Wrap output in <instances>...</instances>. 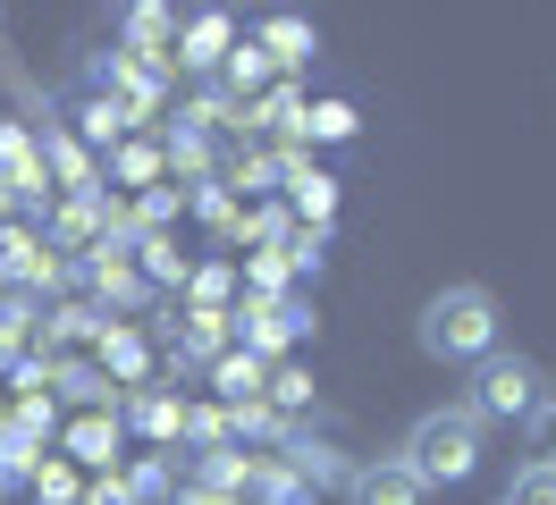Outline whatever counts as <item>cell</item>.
<instances>
[{
  "instance_id": "cell-1",
  "label": "cell",
  "mask_w": 556,
  "mask_h": 505,
  "mask_svg": "<svg viewBox=\"0 0 556 505\" xmlns=\"http://www.w3.org/2000/svg\"><path fill=\"white\" fill-rule=\"evenodd\" d=\"M481 421L464 413V404H439V413H421L414 430H405V446H396V464L414 471L421 489H464L472 471H481Z\"/></svg>"
},
{
  "instance_id": "cell-2",
  "label": "cell",
  "mask_w": 556,
  "mask_h": 505,
  "mask_svg": "<svg viewBox=\"0 0 556 505\" xmlns=\"http://www.w3.org/2000/svg\"><path fill=\"white\" fill-rule=\"evenodd\" d=\"M421 354L430 363H489L497 354V295L489 287H447L421 303Z\"/></svg>"
},
{
  "instance_id": "cell-3",
  "label": "cell",
  "mask_w": 556,
  "mask_h": 505,
  "mask_svg": "<svg viewBox=\"0 0 556 505\" xmlns=\"http://www.w3.org/2000/svg\"><path fill=\"white\" fill-rule=\"evenodd\" d=\"M540 396H548V379H540V363L531 354H489V363H472V388H464V413L472 421H506V430H531V413H540Z\"/></svg>"
},
{
  "instance_id": "cell-4",
  "label": "cell",
  "mask_w": 556,
  "mask_h": 505,
  "mask_svg": "<svg viewBox=\"0 0 556 505\" xmlns=\"http://www.w3.org/2000/svg\"><path fill=\"white\" fill-rule=\"evenodd\" d=\"M421 497H430V489H421L396 455H371V464H354V480H346V505H421Z\"/></svg>"
},
{
  "instance_id": "cell-5",
  "label": "cell",
  "mask_w": 556,
  "mask_h": 505,
  "mask_svg": "<svg viewBox=\"0 0 556 505\" xmlns=\"http://www.w3.org/2000/svg\"><path fill=\"white\" fill-rule=\"evenodd\" d=\"M304 329H313V312H304L295 295H278V303H253V312H244V345H253V354H278L287 337H304Z\"/></svg>"
},
{
  "instance_id": "cell-6",
  "label": "cell",
  "mask_w": 556,
  "mask_h": 505,
  "mask_svg": "<svg viewBox=\"0 0 556 505\" xmlns=\"http://www.w3.org/2000/svg\"><path fill=\"white\" fill-rule=\"evenodd\" d=\"M228 42H237V17H228V9H203V17H186V34H177V67H219Z\"/></svg>"
},
{
  "instance_id": "cell-7",
  "label": "cell",
  "mask_w": 556,
  "mask_h": 505,
  "mask_svg": "<svg viewBox=\"0 0 556 505\" xmlns=\"http://www.w3.org/2000/svg\"><path fill=\"white\" fill-rule=\"evenodd\" d=\"M253 42H262V60L304 67V60H313V17H295V9H270V17L253 26Z\"/></svg>"
},
{
  "instance_id": "cell-8",
  "label": "cell",
  "mask_w": 556,
  "mask_h": 505,
  "mask_svg": "<svg viewBox=\"0 0 556 505\" xmlns=\"http://www.w3.org/2000/svg\"><path fill=\"white\" fill-rule=\"evenodd\" d=\"M0 194H42V143L26 127H0Z\"/></svg>"
},
{
  "instance_id": "cell-9",
  "label": "cell",
  "mask_w": 556,
  "mask_h": 505,
  "mask_svg": "<svg viewBox=\"0 0 556 505\" xmlns=\"http://www.w3.org/2000/svg\"><path fill=\"white\" fill-rule=\"evenodd\" d=\"M118 421H127V430H143V438H177V430H186V404L161 396V388H136V396L118 404Z\"/></svg>"
},
{
  "instance_id": "cell-10",
  "label": "cell",
  "mask_w": 556,
  "mask_h": 505,
  "mask_svg": "<svg viewBox=\"0 0 556 505\" xmlns=\"http://www.w3.org/2000/svg\"><path fill=\"white\" fill-rule=\"evenodd\" d=\"M278 177H287V194H295V211H304V219H329V211H338V186H329V177H320V168H304L295 161V152H287V161H278Z\"/></svg>"
},
{
  "instance_id": "cell-11",
  "label": "cell",
  "mask_w": 556,
  "mask_h": 505,
  "mask_svg": "<svg viewBox=\"0 0 556 505\" xmlns=\"http://www.w3.org/2000/svg\"><path fill=\"white\" fill-rule=\"evenodd\" d=\"M194 489H219V497H244V489H253V464H244L237 446H219V438H211V446H203V464H194Z\"/></svg>"
},
{
  "instance_id": "cell-12",
  "label": "cell",
  "mask_w": 556,
  "mask_h": 505,
  "mask_svg": "<svg viewBox=\"0 0 556 505\" xmlns=\"http://www.w3.org/2000/svg\"><path fill=\"white\" fill-rule=\"evenodd\" d=\"M253 497L262 505H313V480L287 464V455H270V464H253Z\"/></svg>"
},
{
  "instance_id": "cell-13",
  "label": "cell",
  "mask_w": 556,
  "mask_h": 505,
  "mask_svg": "<svg viewBox=\"0 0 556 505\" xmlns=\"http://www.w3.org/2000/svg\"><path fill=\"white\" fill-rule=\"evenodd\" d=\"M219 345H228V312H194L177 329V363H219Z\"/></svg>"
},
{
  "instance_id": "cell-14",
  "label": "cell",
  "mask_w": 556,
  "mask_h": 505,
  "mask_svg": "<svg viewBox=\"0 0 556 505\" xmlns=\"http://www.w3.org/2000/svg\"><path fill=\"white\" fill-rule=\"evenodd\" d=\"M497 505H556V464H548V455H531V464L506 480V497H497Z\"/></svg>"
},
{
  "instance_id": "cell-15",
  "label": "cell",
  "mask_w": 556,
  "mask_h": 505,
  "mask_svg": "<svg viewBox=\"0 0 556 505\" xmlns=\"http://www.w3.org/2000/svg\"><path fill=\"white\" fill-rule=\"evenodd\" d=\"M211 379H219V396H228V404H253V396H262V363H253V354H219Z\"/></svg>"
},
{
  "instance_id": "cell-16",
  "label": "cell",
  "mask_w": 556,
  "mask_h": 505,
  "mask_svg": "<svg viewBox=\"0 0 556 505\" xmlns=\"http://www.w3.org/2000/svg\"><path fill=\"white\" fill-rule=\"evenodd\" d=\"M295 135H320V143H346V135H354V101H313V110L295 118Z\"/></svg>"
},
{
  "instance_id": "cell-17",
  "label": "cell",
  "mask_w": 556,
  "mask_h": 505,
  "mask_svg": "<svg viewBox=\"0 0 556 505\" xmlns=\"http://www.w3.org/2000/svg\"><path fill=\"white\" fill-rule=\"evenodd\" d=\"M26 480H35V505H85V489H76L68 464H35Z\"/></svg>"
},
{
  "instance_id": "cell-18",
  "label": "cell",
  "mask_w": 556,
  "mask_h": 505,
  "mask_svg": "<svg viewBox=\"0 0 556 505\" xmlns=\"http://www.w3.org/2000/svg\"><path fill=\"white\" fill-rule=\"evenodd\" d=\"M262 76H270V60H262V42H253V34H244V42H228V85H237V93H253Z\"/></svg>"
},
{
  "instance_id": "cell-19",
  "label": "cell",
  "mask_w": 556,
  "mask_h": 505,
  "mask_svg": "<svg viewBox=\"0 0 556 505\" xmlns=\"http://www.w3.org/2000/svg\"><path fill=\"white\" fill-rule=\"evenodd\" d=\"M110 446H118V421H102V413H85V421H76V455H93V464H110Z\"/></svg>"
},
{
  "instance_id": "cell-20",
  "label": "cell",
  "mask_w": 556,
  "mask_h": 505,
  "mask_svg": "<svg viewBox=\"0 0 556 505\" xmlns=\"http://www.w3.org/2000/svg\"><path fill=\"white\" fill-rule=\"evenodd\" d=\"M169 489H177V480H169V471H161V464H136V471H127V497H161V505H169Z\"/></svg>"
},
{
  "instance_id": "cell-21",
  "label": "cell",
  "mask_w": 556,
  "mask_h": 505,
  "mask_svg": "<svg viewBox=\"0 0 556 505\" xmlns=\"http://www.w3.org/2000/svg\"><path fill=\"white\" fill-rule=\"evenodd\" d=\"M287 269H320V228H295V236H287Z\"/></svg>"
},
{
  "instance_id": "cell-22",
  "label": "cell",
  "mask_w": 556,
  "mask_h": 505,
  "mask_svg": "<svg viewBox=\"0 0 556 505\" xmlns=\"http://www.w3.org/2000/svg\"><path fill=\"white\" fill-rule=\"evenodd\" d=\"M531 430H540V455L556 464V379H548V396H540V413H531Z\"/></svg>"
},
{
  "instance_id": "cell-23",
  "label": "cell",
  "mask_w": 556,
  "mask_h": 505,
  "mask_svg": "<svg viewBox=\"0 0 556 505\" xmlns=\"http://www.w3.org/2000/svg\"><path fill=\"white\" fill-rule=\"evenodd\" d=\"M169 505H244V497H219V489H194V480H177Z\"/></svg>"
},
{
  "instance_id": "cell-24",
  "label": "cell",
  "mask_w": 556,
  "mask_h": 505,
  "mask_svg": "<svg viewBox=\"0 0 556 505\" xmlns=\"http://www.w3.org/2000/svg\"><path fill=\"white\" fill-rule=\"evenodd\" d=\"M127 34H136V42H161V34H169V17H161V9H136V17H127Z\"/></svg>"
},
{
  "instance_id": "cell-25",
  "label": "cell",
  "mask_w": 556,
  "mask_h": 505,
  "mask_svg": "<svg viewBox=\"0 0 556 505\" xmlns=\"http://www.w3.org/2000/svg\"><path fill=\"white\" fill-rule=\"evenodd\" d=\"M110 363H118V370H136V363H143V345H136L127 329H110Z\"/></svg>"
},
{
  "instance_id": "cell-26",
  "label": "cell",
  "mask_w": 556,
  "mask_h": 505,
  "mask_svg": "<svg viewBox=\"0 0 556 505\" xmlns=\"http://www.w3.org/2000/svg\"><path fill=\"white\" fill-rule=\"evenodd\" d=\"M118 177H136V186H143V177H152V152H143V143H127V152H118Z\"/></svg>"
},
{
  "instance_id": "cell-27",
  "label": "cell",
  "mask_w": 556,
  "mask_h": 505,
  "mask_svg": "<svg viewBox=\"0 0 556 505\" xmlns=\"http://www.w3.org/2000/svg\"><path fill=\"white\" fill-rule=\"evenodd\" d=\"M85 505H136V497H127V480H93V489H85Z\"/></svg>"
},
{
  "instance_id": "cell-28",
  "label": "cell",
  "mask_w": 556,
  "mask_h": 505,
  "mask_svg": "<svg viewBox=\"0 0 556 505\" xmlns=\"http://www.w3.org/2000/svg\"><path fill=\"white\" fill-rule=\"evenodd\" d=\"M9 497H17V471H9V464H0V505H9Z\"/></svg>"
}]
</instances>
